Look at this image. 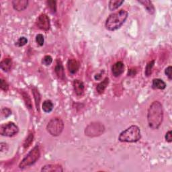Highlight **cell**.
<instances>
[{
  "label": "cell",
  "mask_w": 172,
  "mask_h": 172,
  "mask_svg": "<svg viewBox=\"0 0 172 172\" xmlns=\"http://www.w3.org/2000/svg\"><path fill=\"white\" fill-rule=\"evenodd\" d=\"M163 119V106L159 102H153L149 106L147 114V121L149 127L153 130L158 129Z\"/></svg>",
  "instance_id": "6da1fadb"
},
{
  "label": "cell",
  "mask_w": 172,
  "mask_h": 172,
  "mask_svg": "<svg viewBox=\"0 0 172 172\" xmlns=\"http://www.w3.org/2000/svg\"><path fill=\"white\" fill-rule=\"evenodd\" d=\"M127 17L128 12L124 10H121L110 14L106 20V28L110 31L116 30L122 26V24L127 19Z\"/></svg>",
  "instance_id": "7a4b0ae2"
},
{
  "label": "cell",
  "mask_w": 172,
  "mask_h": 172,
  "mask_svg": "<svg viewBox=\"0 0 172 172\" xmlns=\"http://www.w3.org/2000/svg\"><path fill=\"white\" fill-rule=\"evenodd\" d=\"M141 138V130L137 126L133 125L120 134L118 139L121 142L135 143Z\"/></svg>",
  "instance_id": "3957f363"
},
{
  "label": "cell",
  "mask_w": 172,
  "mask_h": 172,
  "mask_svg": "<svg viewBox=\"0 0 172 172\" xmlns=\"http://www.w3.org/2000/svg\"><path fill=\"white\" fill-rule=\"evenodd\" d=\"M40 156V149L38 146H36L28 153L26 156L23 159V160L21 161V163H20V168L24 169L25 168V167L33 165L39 159Z\"/></svg>",
  "instance_id": "277c9868"
},
{
  "label": "cell",
  "mask_w": 172,
  "mask_h": 172,
  "mask_svg": "<svg viewBox=\"0 0 172 172\" xmlns=\"http://www.w3.org/2000/svg\"><path fill=\"white\" fill-rule=\"evenodd\" d=\"M64 123L59 118H53L47 124V129L48 133L52 136H59L63 132Z\"/></svg>",
  "instance_id": "5b68a950"
},
{
  "label": "cell",
  "mask_w": 172,
  "mask_h": 172,
  "mask_svg": "<svg viewBox=\"0 0 172 172\" xmlns=\"http://www.w3.org/2000/svg\"><path fill=\"white\" fill-rule=\"evenodd\" d=\"M104 129L103 124L98 122H93L88 126L85 129V133L89 137H96L103 133Z\"/></svg>",
  "instance_id": "8992f818"
},
{
  "label": "cell",
  "mask_w": 172,
  "mask_h": 172,
  "mask_svg": "<svg viewBox=\"0 0 172 172\" xmlns=\"http://www.w3.org/2000/svg\"><path fill=\"white\" fill-rule=\"evenodd\" d=\"M19 131L18 126L15 124L14 122H7L6 124H3L0 127V134L2 136L6 137H13L17 134Z\"/></svg>",
  "instance_id": "52a82bcc"
},
{
  "label": "cell",
  "mask_w": 172,
  "mask_h": 172,
  "mask_svg": "<svg viewBox=\"0 0 172 172\" xmlns=\"http://www.w3.org/2000/svg\"><path fill=\"white\" fill-rule=\"evenodd\" d=\"M36 24H37L38 28L44 31H48L51 28L50 19H49L48 16L45 14H42L38 16Z\"/></svg>",
  "instance_id": "ba28073f"
},
{
  "label": "cell",
  "mask_w": 172,
  "mask_h": 172,
  "mask_svg": "<svg viewBox=\"0 0 172 172\" xmlns=\"http://www.w3.org/2000/svg\"><path fill=\"white\" fill-rule=\"evenodd\" d=\"M124 71V65L121 61H118L112 67V73L114 77H119Z\"/></svg>",
  "instance_id": "9c48e42d"
},
{
  "label": "cell",
  "mask_w": 172,
  "mask_h": 172,
  "mask_svg": "<svg viewBox=\"0 0 172 172\" xmlns=\"http://www.w3.org/2000/svg\"><path fill=\"white\" fill-rule=\"evenodd\" d=\"M28 1L27 0H14L12 2L14 9L18 11H21L26 9L28 6Z\"/></svg>",
  "instance_id": "30bf717a"
},
{
  "label": "cell",
  "mask_w": 172,
  "mask_h": 172,
  "mask_svg": "<svg viewBox=\"0 0 172 172\" xmlns=\"http://www.w3.org/2000/svg\"><path fill=\"white\" fill-rule=\"evenodd\" d=\"M73 85L76 95L78 96H82L84 93V89H85L84 84L82 81H81L80 80H78V79H75L74 80V81H73Z\"/></svg>",
  "instance_id": "8fae6325"
},
{
  "label": "cell",
  "mask_w": 172,
  "mask_h": 172,
  "mask_svg": "<svg viewBox=\"0 0 172 172\" xmlns=\"http://www.w3.org/2000/svg\"><path fill=\"white\" fill-rule=\"evenodd\" d=\"M55 72L56 73L57 76L58 77L59 79H65V70H64L62 62H61V61L59 59L57 61L56 66L55 67Z\"/></svg>",
  "instance_id": "7c38bea8"
},
{
  "label": "cell",
  "mask_w": 172,
  "mask_h": 172,
  "mask_svg": "<svg viewBox=\"0 0 172 172\" xmlns=\"http://www.w3.org/2000/svg\"><path fill=\"white\" fill-rule=\"evenodd\" d=\"M67 68L69 73L75 74L79 70V64L75 59H69L67 62Z\"/></svg>",
  "instance_id": "4fadbf2b"
},
{
  "label": "cell",
  "mask_w": 172,
  "mask_h": 172,
  "mask_svg": "<svg viewBox=\"0 0 172 172\" xmlns=\"http://www.w3.org/2000/svg\"><path fill=\"white\" fill-rule=\"evenodd\" d=\"M42 171H51V172H61L63 171V170L62 167L59 165H46L41 170Z\"/></svg>",
  "instance_id": "5bb4252c"
},
{
  "label": "cell",
  "mask_w": 172,
  "mask_h": 172,
  "mask_svg": "<svg viewBox=\"0 0 172 172\" xmlns=\"http://www.w3.org/2000/svg\"><path fill=\"white\" fill-rule=\"evenodd\" d=\"M12 66V60L10 58H6L0 63V67L3 71H9Z\"/></svg>",
  "instance_id": "9a60e30c"
},
{
  "label": "cell",
  "mask_w": 172,
  "mask_h": 172,
  "mask_svg": "<svg viewBox=\"0 0 172 172\" xmlns=\"http://www.w3.org/2000/svg\"><path fill=\"white\" fill-rule=\"evenodd\" d=\"M138 2L141 3L142 5L145 7V9L149 14H153L155 12V8L151 2L147 1V0H144V1H139Z\"/></svg>",
  "instance_id": "2e32d148"
},
{
  "label": "cell",
  "mask_w": 172,
  "mask_h": 172,
  "mask_svg": "<svg viewBox=\"0 0 172 172\" xmlns=\"http://www.w3.org/2000/svg\"><path fill=\"white\" fill-rule=\"evenodd\" d=\"M109 84V79L108 77H106V78L104 79V80L103 81H102L101 83H100L97 85L96 88V90L98 93H104L105 89L107 87L108 85Z\"/></svg>",
  "instance_id": "e0dca14e"
},
{
  "label": "cell",
  "mask_w": 172,
  "mask_h": 172,
  "mask_svg": "<svg viewBox=\"0 0 172 172\" xmlns=\"http://www.w3.org/2000/svg\"><path fill=\"white\" fill-rule=\"evenodd\" d=\"M153 88L155 89H164L166 88V84L162 79H154L153 80Z\"/></svg>",
  "instance_id": "ac0fdd59"
},
{
  "label": "cell",
  "mask_w": 172,
  "mask_h": 172,
  "mask_svg": "<svg viewBox=\"0 0 172 172\" xmlns=\"http://www.w3.org/2000/svg\"><path fill=\"white\" fill-rule=\"evenodd\" d=\"M32 93H33V96H34V97L36 109H37L38 111H39V106H40V94L38 92V89L36 88H35V87L32 88Z\"/></svg>",
  "instance_id": "d6986e66"
},
{
  "label": "cell",
  "mask_w": 172,
  "mask_h": 172,
  "mask_svg": "<svg viewBox=\"0 0 172 172\" xmlns=\"http://www.w3.org/2000/svg\"><path fill=\"white\" fill-rule=\"evenodd\" d=\"M53 109V104L51 100H45L43 104V110L44 112H51Z\"/></svg>",
  "instance_id": "ffe728a7"
},
{
  "label": "cell",
  "mask_w": 172,
  "mask_h": 172,
  "mask_svg": "<svg viewBox=\"0 0 172 172\" xmlns=\"http://www.w3.org/2000/svg\"><path fill=\"white\" fill-rule=\"evenodd\" d=\"M124 3V1H119V0H113L109 2V9L111 11H114L118 9L122 3Z\"/></svg>",
  "instance_id": "44dd1931"
},
{
  "label": "cell",
  "mask_w": 172,
  "mask_h": 172,
  "mask_svg": "<svg viewBox=\"0 0 172 172\" xmlns=\"http://www.w3.org/2000/svg\"><path fill=\"white\" fill-rule=\"evenodd\" d=\"M22 96L23 97V99H24V102H25L27 107L29 109H31L32 108V101H31L30 96H28V93H26L24 92H22Z\"/></svg>",
  "instance_id": "7402d4cb"
},
{
  "label": "cell",
  "mask_w": 172,
  "mask_h": 172,
  "mask_svg": "<svg viewBox=\"0 0 172 172\" xmlns=\"http://www.w3.org/2000/svg\"><path fill=\"white\" fill-rule=\"evenodd\" d=\"M154 64H155V61L154 60L151 61H150V62H149L148 63H147L146 68H145V75H146V76L149 77L151 75V73H152V69H153V67L154 66Z\"/></svg>",
  "instance_id": "603a6c76"
},
{
  "label": "cell",
  "mask_w": 172,
  "mask_h": 172,
  "mask_svg": "<svg viewBox=\"0 0 172 172\" xmlns=\"http://www.w3.org/2000/svg\"><path fill=\"white\" fill-rule=\"evenodd\" d=\"M33 138H34V134L33 133H29V134L28 135L27 138H26L25 141H24V148H28V147H29L31 144L33 142Z\"/></svg>",
  "instance_id": "cb8c5ba5"
},
{
  "label": "cell",
  "mask_w": 172,
  "mask_h": 172,
  "mask_svg": "<svg viewBox=\"0 0 172 172\" xmlns=\"http://www.w3.org/2000/svg\"><path fill=\"white\" fill-rule=\"evenodd\" d=\"M47 5L49 9L52 13H55L57 11V5H56V2L55 1H48L47 2Z\"/></svg>",
  "instance_id": "d4e9b609"
},
{
  "label": "cell",
  "mask_w": 172,
  "mask_h": 172,
  "mask_svg": "<svg viewBox=\"0 0 172 172\" xmlns=\"http://www.w3.org/2000/svg\"><path fill=\"white\" fill-rule=\"evenodd\" d=\"M52 58L50 55L45 56L42 61L43 64L46 65V66H48V65H50L52 63Z\"/></svg>",
  "instance_id": "484cf974"
},
{
  "label": "cell",
  "mask_w": 172,
  "mask_h": 172,
  "mask_svg": "<svg viewBox=\"0 0 172 172\" xmlns=\"http://www.w3.org/2000/svg\"><path fill=\"white\" fill-rule=\"evenodd\" d=\"M28 43V40L26 37H21L20 38L18 41L16 43V45L18 47H23Z\"/></svg>",
  "instance_id": "4316f807"
},
{
  "label": "cell",
  "mask_w": 172,
  "mask_h": 172,
  "mask_svg": "<svg viewBox=\"0 0 172 172\" xmlns=\"http://www.w3.org/2000/svg\"><path fill=\"white\" fill-rule=\"evenodd\" d=\"M36 42L39 45V46L42 47L44 43V38L43 35L41 34H38L37 36H36Z\"/></svg>",
  "instance_id": "83f0119b"
},
{
  "label": "cell",
  "mask_w": 172,
  "mask_h": 172,
  "mask_svg": "<svg viewBox=\"0 0 172 172\" xmlns=\"http://www.w3.org/2000/svg\"><path fill=\"white\" fill-rule=\"evenodd\" d=\"M0 88L3 91H7L8 89H9V85L6 82V80H4L3 79H1L0 80Z\"/></svg>",
  "instance_id": "f1b7e54d"
},
{
  "label": "cell",
  "mask_w": 172,
  "mask_h": 172,
  "mask_svg": "<svg viewBox=\"0 0 172 172\" xmlns=\"http://www.w3.org/2000/svg\"><path fill=\"white\" fill-rule=\"evenodd\" d=\"M171 71H172V67L171 66H169L168 67H167L165 69V75L168 77V78L170 80L172 79V75H171Z\"/></svg>",
  "instance_id": "f546056e"
},
{
  "label": "cell",
  "mask_w": 172,
  "mask_h": 172,
  "mask_svg": "<svg viewBox=\"0 0 172 172\" xmlns=\"http://www.w3.org/2000/svg\"><path fill=\"white\" fill-rule=\"evenodd\" d=\"M2 114L4 116H6V117H7V116H9L10 115H11V110L9 109V108H3L2 110Z\"/></svg>",
  "instance_id": "4dcf8cb0"
},
{
  "label": "cell",
  "mask_w": 172,
  "mask_h": 172,
  "mask_svg": "<svg viewBox=\"0 0 172 172\" xmlns=\"http://www.w3.org/2000/svg\"><path fill=\"white\" fill-rule=\"evenodd\" d=\"M165 140L169 143L171 142V141H172V133H171V130L168 131V132L166 133V134H165Z\"/></svg>",
  "instance_id": "1f68e13d"
},
{
  "label": "cell",
  "mask_w": 172,
  "mask_h": 172,
  "mask_svg": "<svg viewBox=\"0 0 172 172\" xmlns=\"http://www.w3.org/2000/svg\"><path fill=\"white\" fill-rule=\"evenodd\" d=\"M136 73H137V71L136 70H135L134 69H130V70L129 71V73H128V75L129 76H134L136 75Z\"/></svg>",
  "instance_id": "d6a6232c"
},
{
  "label": "cell",
  "mask_w": 172,
  "mask_h": 172,
  "mask_svg": "<svg viewBox=\"0 0 172 172\" xmlns=\"http://www.w3.org/2000/svg\"><path fill=\"white\" fill-rule=\"evenodd\" d=\"M102 73H99V74H96V76H95V79L98 80V79H100L101 78V77H102Z\"/></svg>",
  "instance_id": "836d02e7"
}]
</instances>
